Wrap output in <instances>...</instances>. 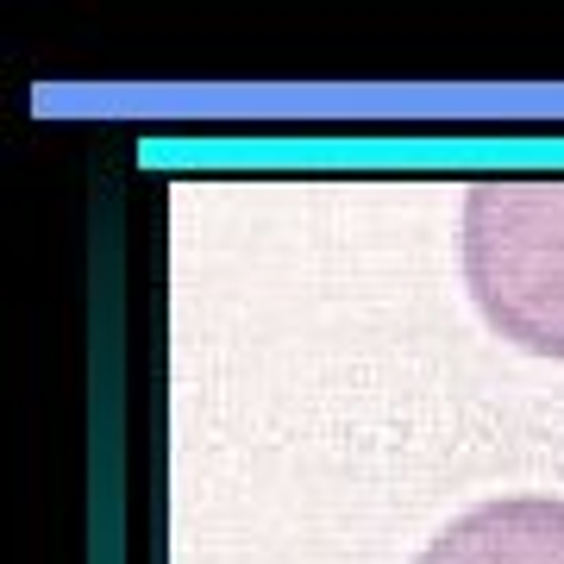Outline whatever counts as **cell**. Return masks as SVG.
<instances>
[{"mask_svg":"<svg viewBox=\"0 0 564 564\" xmlns=\"http://www.w3.org/2000/svg\"><path fill=\"white\" fill-rule=\"evenodd\" d=\"M414 564H564V496H496L464 508Z\"/></svg>","mask_w":564,"mask_h":564,"instance_id":"2","label":"cell"},{"mask_svg":"<svg viewBox=\"0 0 564 564\" xmlns=\"http://www.w3.org/2000/svg\"><path fill=\"white\" fill-rule=\"evenodd\" d=\"M464 282L508 345L564 358V176L464 188Z\"/></svg>","mask_w":564,"mask_h":564,"instance_id":"1","label":"cell"}]
</instances>
